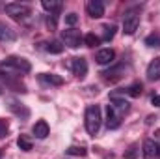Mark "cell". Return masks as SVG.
<instances>
[{"label": "cell", "mask_w": 160, "mask_h": 159, "mask_svg": "<svg viewBox=\"0 0 160 159\" xmlns=\"http://www.w3.org/2000/svg\"><path fill=\"white\" fill-rule=\"evenodd\" d=\"M32 71V64L21 56H8L0 64V77H21Z\"/></svg>", "instance_id": "1"}, {"label": "cell", "mask_w": 160, "mask_h": 159, "mask_svg": "<svg viewBox=\"0 0 160 159\" xmlns=\"http://www.w3.org/2000/svg\"><path fill=\"white\" fill-rule=\"evenodd\" d=\"M84 120H86V131H88L91 137H95V135L99 133L101 122H102L99 105H89V107L86 109V116H84Z\"/></svg>", "instance_id": "2"}, {"label": "cell", "mask_w": 160, "mask_h": 159, "mask_svg": "<svg viewBox=\"0 0 160 159\" xmlns=\"http://www.w3.org/2000/svg\"><path fill=\"white\" fill-rule=\"evenodd\" d=\"M4 11H6L9 17H13V19H24L26 15H30L32 8H30L28 4H21V2H9V4H6V6H4Z\"/></svg>", "instance_id": "3"}, {"label": "cell", "mask_w": 160, "mask_h": 159, "mask_svg": "<svg viewBox=\"0 0 160 159\" xmlns=\"http://www.w3.org/2000/svg\"><path fill=\"white\" fill-rule=\"evenodd\" d=\"M138 26H140V15L136 11H127L123 15V32L130 36L138 30Z\"/></svg>", "instance_id": "4"}, {"label": "cell", "mask_w": 160, "mask_h": 159, "mask_svg": "<svg viewBox=\"0 0 160 159\" xmlns=\"http://www.w3.org/2000/svg\"><path fill=\"white\" fill-rule=\"evenodd\" d=\"M62 41H63L67 47L77 49V47H80V43L84 41V38H82V34H80L78 30H75V28H67V30L62 32Z\"/></svg>", "instance_id": "5"}, {"label": "cell", "mask_w": 160, "mask_h": 159, "mask_svg": "<svg viewBox=\"0 0 160 159\" xmlns=\"http://www.w3.org/2000/svg\"><path fill=\"white\" fill-rule=\"evenodd\" d=\"M86 13L93 19H101L104 15V2L102 0H88L86 2Z\"/></svg>", "instance_id": "6"}, {"label": "cell", "mask_w": 160, "mask_h": 159, "mask_svg": "<svg viewBox=\"0 0 160 159\" xmlns=\"http://www.w3.org/2000/svg\"><path fill=\"white\" fill-rule=\"evenodd\" d=\"M142 154H143V159H160V146L155 140L147 139V140H143Z\"/></svg>", "instance_id": "7"}, {"label": "cell", "mask_w": 160, "mask_h": 159, "mask_svg": "<svg viewBox=\"0 0 160 159\" xmlns=\"http://www.w3.org/2000/svg\"><path fill=\"white\" fill-rule=\"evenodd\" d=\"M71 69H73V73H75L78 79H84V77L88 75V62H86V58H82V56L73 58V60H71Z\"/></svg>", "instance_id": "8"}, {"label": "cell", "mask_w": 160, "mask_h": 159, "mask_svg": "<svg viewBox=\"0 0 160 159\" xmlns=\"http://www.w3.org/2000/svg\"><path fill=\"white\" fill-rule=\"evenodd\" d=\"M9 111H11L17 118H21V120H28L30 118V111H28V107L22 105V103H19L17 99H9Z\"/></svg>", "instance_id": "9"}, {"label": "cell", "mask_w": 160, "mask_h": 159, "mask_svg": "<svg viewBox=\"0 0 160 159\" xmlns=\"http://www.w3.org/2000/svg\"><path fill=\"white\" fill-rule=\"evenodd\" d=\"M114 58H116V51L114 49H101L95 54V60H97L99 66H108V64L114 62Z\"/></svg>", "instance_id": "10"}, {"label": "cell", "mask_w": 160, "mask_h": 159, "mask_svg": "<svg viewBox=\"0 0 160 159\" xmlns=\"http://www.w3.org/2000/svg\"><path fill=\"white\" fill-rule=\"evenodd\" d=\"M121 125V116L112 109V105L106 107V127L108 129H118Z\"/></svg>", "instance_id": "11"}, {"label": "cell", "mask_w": 160, "mask_h": 159, "mask_svg": "<svg viewBox=\"0 0 160 159\" xmlns=\"http://www.w3.org/2000/svg\"><path fill=\"white\" fill-rule=\"evenodd\" d=\"M110 105H112V109L119 114L121 118H123V114H127L128 109H130V103H128L127 99H121V97H116V96L112 97V103H110Z\"/></svg>", "instance_id": "12"}, {"label": "cell", "mask_w": 160, "mask_h": 159, "mask_svg": "<svg viewBox=\"0 0 160 159\" xmlns=\"http://www.w3.org/2000/svg\"><path fill=\"white\" fill-rule=\"evenodd\" d=\"M123 75H125V66H116V68H112V69L102 73L104 80H110V82H116V80L123 79Z\"/></svg>", "instance_id": "13"}, {"label": "cell", "mask_w": 160, "mask_h": 159, "mask_svg": "<svg viewBox=\"0 0 160 159\" xmlns=\"http://www.w3.org/2000/svg\"><path fill=\"white\" fill-rule=\"evenodd\" d=\"M32 133L36 135V139H47V137H48V133H50V129H48V123H47L45 120L36 122V125L32 127Z\"/></svg>", "instance_id": "14"}, {"label": "cell", "mask_w": 160, "mask_h": 159, "mask_svg": "<svg viewBox=\"0 0 160 159\" xmlns=\"http://www.w3.org/2000/svg\"><path fill=\"white\" fill-rule=\"evenodd\" d=\"M147 79L149 80H158L160 79V56L149 62V66H147Z\"/></svg>", "instance_id": "15"}, {"label": "cell", "mask_w": 160, "mask_h": 159, "mask_svg": "<svg viewBox=\"0 0 160 159\" xmlns=\"http://www.w3.org/2000/svg\"><path fill=\"white\" fill-rule=\"evenodd\" d=\"M17 40V34L9 28V26H6L4 23H0V41H6V43H11V41Z\"/></svg>", "instance_id": "16"}, {"label": "cell", "mask_w": 160, "mask_h": 159, "mask_svg": "<svg viewBox=\"0 0 160 159\" xmlns=\"http://www.w3.org/2000/svg\"><path fill=\"white\" fill-rule=\"evenodd\" d=\"M41 6H43V9H47L50 15H56V13L62 11V2H58V0H43Z\"/></svg>", "instance_id": "17"}, {"label": "cell", "mask_w": 160, "mask_h": 159, "mask_svg": "<svg viewBox=\"0 0 160 159\" xmlns=\"http://www.w3.org/2000/svg\"><path fill=\"white\" fill-rule=\"evenodd\" d=\"M39 80L47 82V84H52V86H62L63 84V79L60 75H54V73H41Z\"/></svg>", "instance_id": "18"}, {"label": "cell", "mask_w": 160, "mask_h": 159, "mask_svg": "<svg viewBox=\"0 0 160 159\" xmlns=\"http://www.w3.org/2000/svg\"><path fill=\"white\" fill-rule=\"evenodd\" d=\"M116 25H104L102 26V38H101V41H110L114 36H116Z\"/></svg>", "instance_id": "19"}, {"label": "cell", "mask_w": 160, "mask_h": 159, "mask_svg": "<svg viewBox=\"0 0 160 159\" xmlns=\"http://www.w3.org/2000/svg\"><path fill=\"white\" fill-rule=\"evenodd\" d=\"M45 49H47V52H50V54H60V52H63L62 41H48Z\"/></svg>", "instance_id": "20"}, {"label": "cell", "mask_w": 160, "mask_h": 159, "mask_svg": "<svg viewBox=\"0 0 160 159\" xmlns=\"http://www.w3.org/2000/svg\"><path fill=\"white\" fill-rule=\"evenodd\" d=\"M145 45L149 47V49H160V34H149L147 38H145Z\"/></svg>", "instance_id": "21"}, {"label": "cell", "mask_w": 160, "mask_h": 159, "mask_svg": "<svg viewBox=\"0 0 160 159\" xmlns=\"http://www.w3.org/2000/svg\"><path fill=\"white\" fill-rule=\"evenodd\" d=\"M142 92H143L142 82H134V84H130V86L127 88V94H128L130 97H140V96H142Z\"/></svg>", "instance_id": "22"}, {"label": "cell", "mask_w": 160, "mask_h": 159, "mask_svg": "<svg viewBox=\"0 0 160 159\" xmlns=\"http://www.w3.org/2000/svg\"><path fill=\"white\" fill-rule=\"evenodd\" d=\"M17 146L22 150V152H30L32 150V140L28 139V137H24V135H21L19 139H17Z\"/></svg>", "instance_id": "23"}, {"label": "cell", "mask_w": 160, "mask_h": 159, "mask_svg": "<svg viewBox=\"0 0 160 159\" xmlns=\"http://www.w3.org/2000/svg\"><path fill=\"white\" fill-rule=\"evenodd\" d=\"M99 43H101V38L95 36V34H91V32L84 36V45H86V47H97Z\"/></svg>", "instance_id": "24"}, {"label": "cell", "mask_w": 160, "mask_h": 159, "mask_svg": "<svg viewBox=\"0 0 160 159\" xmlns=\"http://www.w3.org/2000/svg\"><path fill=\"white\" fill-rule=\"evenodd\" d=\"M69 156H86V148H82V146H69L67 150H65Z\"/></svg>", "instance_id": "25"}, {"label": "cell", "mask_w": 160, "mask_h": 159, "mask_svg": "<svg viewBox=\"0 0 160 159\" xmlns=\"http://www.w3.org/2000/svg\"><path fill=\"white\" fill-rule=\"evenodd\" d=\"M8 131H9V123H8V120L0 118V139L8 137Z\"/></svg>", "instance_id": "26"}, {"label": "cell", "mask_w": 160, "mask_h": 159, "mask_svg": "<svg viewBox=\"0 0 160 159\" xmlns=\"http://www.w3.org/2000/svg\"><path fill=\"white\" fill-rule=\"evenodd\" d=\"M77 23H78V15H77V13H67V15H65V25L73 26V25H77Z\"/></svg>", "instance_id": "27"}, {"label": "cell", "mask_w": 160, "mask_h": 159, "mask_svg": "<svg viewBox=\"0 0 160 159\" xmlns=\"http://www.w3.org/2000/svg\"><path fill=\"white\" fill-rule=\"evenodd\" d=\"M47 26H48L50 30L56 28V15H48V17H47Z\"/></svg>", "instance_id": "28"}, {"label": "cell", "mask_w": 160, "mask_h": 159, "mask_svg": "<svg viewBox=\"0 0 160 159\" xmlns=\"http://www.w3.org/2000/svg\"><path fill=\"white\" fill-rule=\"evenodd\" d=\"M125 157L127 159H136V146H132V148L125 154Z\"/></svg>", "instance_id": "29"}, {"label": "cell", "mask_w": 160, "mask_h": 159, "mask_svg": "<svg viewBox=\"0 0 160 159\" xmlns=\"http://www.w3.org/2000/svg\"><path fill=\"white\" fill-rule=\"evenodd\" d=\"M151 103H153L155 107H160V96H153V97H151Z\"/></svg>", "instance_id": "30"}, {"label": "cell", "mask_w": 160, "mask_h": 159, "mask_svg": "<svg viewBox=\"0 0 160 159\" xmlns=\"http://www.w3.org/2000/svg\"><path fill=\"white\" fill-rule=\"evenodd\" d=\"M157 137H158V139H160V129H158V131H157Z\"/></svg>", "instance_id": "31"}, {"label": "cell", "mask_w": 160, "mask_h": 159, "mask_svg": "<svg viewBox=\"0 0 160 159\" xmlns=\"http://www.w3.org/2000/svg\"><path fill=\"white\" fill-rule=\"evenodd\" d=\"M0 94H2V90H0Z\"/></svg>", "instance_id": "32"}]
</instances>
